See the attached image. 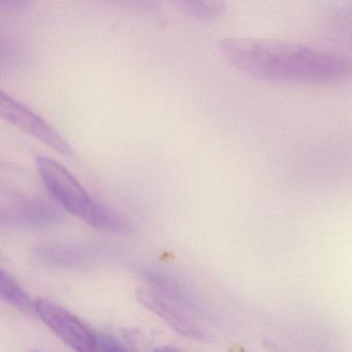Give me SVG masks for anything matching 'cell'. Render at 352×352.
<instances>
[{"label": "cell", "mask_w": 352, "mask_h": 352, "mask_svg": "<svg viewBox=\"0 0 352 352\" xmlns=\"http://www.w3.org/2000/svg\"><path fill=\"white\" fill-rule=\"evenodd\" d=\"M36 168L49 195L72 215L87 223L98 201H94L79 181L58 162L38 155Z\"/></svg>", "instance_id": "3"}, {"label": "cell", "mask_w": 352, "mask_h": 352, "mask_svg": "<svg viewBox=\"0 0 352 352\" xmlns=\"http://www.w3.org/2000/svg\"><path fill=\"white\" fill-rule=\"evenodd\" d=\"M137 298L181 335L197 340L205 338V331L190 302L170 282L154 278L148 287L137 290Z\"/></svg>", "instance_id": "2"}, {"label": "cell", "mask_w": 352, "mask_h": 352, "mask_svg": "<svg viewBox=\"0 0 352 352\" xmlns=\"http://www.w3.org/2000/svg\"><path fill=\"white\" fill-rule=\"evenodd\" d=\"M226 60L259 79L296 83H337L352 79V57L302 45L263 38H228L220 42Z\"/></svg>", "instance_id": "1"}, {"label": "cell", "mask_w": 352, "mask_h": 352, "mask_svg": "<svg viewBox=\"0 0 352 352\" xmlns=\"http://www.w3.org/2000/svg\"><path fill=\"white\" fill-rule=\"evenodd\" d=\"M32 352H40V351H32Z\"/></svg>", "instance_id": "12"}, {"label": "cell", "mask_w": 352, "mask_h": 352, "mask_svg": "<svg viewBox=\"0 0 352 352\" xmlns=\"http://www.w3.org/2000/svg\"><path fill=\"white\" fill-rule=\"evenodd\" d=\"M153 352H182L178 348L172 347V346H162V347L157 348Z\"/></svg>", "instance_id": "11"}, {"label": "cell", "mask_w": 352, "mask_h": 352, "mask_svg": "<svg viewBox=\"0 0 352 352\" xmlns=\"http://www.w3.org/2000/svg\"><path fill=\"white\" fill-rule=\"evenodd\" d=\"M183 11L199 20H214L220 17L226 10L222 1L206 0V1H184L181 3Z\"/></svg>", "instance_id": "8"}, {"label": "cell", "mask_w": 352, "mask_h": 352, "mask_svg": "<svg viewBox=\"0 0 352 352\" xmlns=\"http://www.w3.org/2000/svg\"><path fill=\"white\" fill-rule=\"evenodd\" d=\"M36 313L45 324L74 351L102 352L98 336L63 307L46 298H38Z\"/></svg>", "instance_id": "4"}, {"label": "cell", "mask_w": 352, "mask_h": 352, "mask_svg": "<svg viewBox=\"0 0 352 352\" xmlns=\"http://www.w3.org/2000/svg\"><path fill=\"white\" fill-rule=\"evenodd\" d=\"M0 296L6 302L25 314L36 312V300L30 298L16 278L5 269L0 271Z\"/></svg>", "instance_id": "7"}, {"label": "cell", "mask_w": 352, "mask_h": 352, "mask_svg": "<svg viewBox=\"0 0 352 352\" xmlns=\"http://www.w3.org/2000/svg\"><path fill=\"white\" fill-rule=\"evenodd\" d=\"M0 115L8 122L36 138L61 155L67 157L75 155L73 148L48 122L5 92L0 94Z\"/></svg>", "instance_id": "5"}, {"label": "cell", "mask_w": 352, "mask_h": 352, "mask_svg": "<svg viewBox=\"0 0 352 352\" xmlns=\"http://www.w3.org/2000/svg\"><path fill=\"white\" fill-rule=\"evenodd\" d=\"M102 352H131L119 340L110 335L98 336Z\"/></svg>", "instance_id": "9"}, {"label": "cell", "mask_w": 352, "mask_h": 352, "mask_svg": "<svg viewBox=\"0 0 352 352\" xmlns=\"http://www.w3.org/2000/svg\"><path fill=\"white\" fill-rule=\"evenodd\" d=\"M263 347L267 350V352H289L284 349L281 346L278 345L276 342L271 341V340H265L263 341Z\"/></svg>", "instance_id": "10"}, {"label": "cell", "mask_w": 352, "mask_h": 352, "mask_svg": "<svg viewBox=\"0 0 352 352\" xmlns=\"http://www.w3.org/2000/svg\"><path fill=\"white\" fill-rule=\"evenodd\" d=\"M63 214L47 201L13 195L1 207V223L20 228H36L56 223Z\"/></svg>", "instance_id": "6"}]
</instances>
